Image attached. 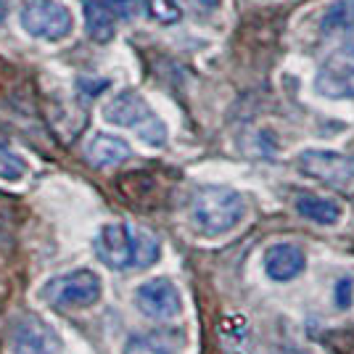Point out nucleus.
Wrapping results in <instances>:
<instances>
[{
	"label": "nucleus",
	"mask_w": 354,
	"mask_h": 354,
	"mask_svg": "<svg viewBox=\"0 0 354 354\" xmlns=\"http://www.w3.org/2000/svg\"><path fill=\"white\" fill-rule=\"evenodd\" d=\"M98 259L111 270L119 272H130V270H146L151 267L159 254L162 243L153 233H148L146 227L127 225V222H111L98 230V236L93 241Z\"/></svg>",
	"instance_id": "f257e3e1"
},
{
	"label": "nucleus",
	"mask_w": 354,
	"mask_h": 354,
	"mask_svg": "<svg viewBox=\"0 0 354 354\" xmlns=\"http://www.w3.org/2000/svg\"><path fill=\"white\" fill-rule=\"evenodd\" d=\"M246 217V198L225 185H204L191 201V220L207 238L227 236Z\"/></svg>",
	"instance_id": "f03ea898"
},
{
	"label": "nucleus",
	"mask_w": 354,
	"mask_h": 354,
	"mask_svg": "<svg viewBox=\"0 0 354 354\" xmlns=\"http://www.w3.org/2000/svg\"><path fill=\"white\" fill-rule=\"evenodd\" d=\"M104 117L106 122H111L117 127L133 130L148 146L162 148L167 143V127H164V122L153 114V109L146 104V98L140 93H135V90L119 93L117 98L104 109Z\"/></svg>",
	"instance_id": "7ed1b4c3"
},
{
	"label": "nucleus",
	"mask_w": 354,
	"mask_h": 354,
	"mask_svg": "<svg viewBox=\"0 0 354 354\" xmlns=\"http://www.w3.org/2000/svg\"><path fill=\"white\" fill-rule=\"evenodd\" d=\"M19 21L30 37L45 43H59L74 30L72 11L59 0H27L19 11Z\"/></svg>",
	"instance_id": "20e7f679"
},
{
	"label": "nucleus",
	"mask_w": 354,
	"mask_h": 354,
	"mask_svg": "<svg viewBox=\"0 0 354 354\" xmlns=\"http://www.w3.org/2000/svg\"><path fill=\"white\" fill-rule=\"evenodd\" d=\"M104 294L101 278L93 270H72L66 275H59L45 283L43 299L61 310H85L93 307Z\"/></svg>",
	"instance_id": "39448f33"
},
{
	"label": "nucleus",
	"mask_w": 354,
	"mask_h": 354,
	"mask_svg": "<svg viewBox=\"0 0 354 354\" xmlns=\"http://www.w3.org/2000/svg\"><path fill=\"white\" fill-rule=\"evenodd\" d=\"M299 169L304 175L315 177L328 185H352L354 183V159L344 156L339 151H323V148H307L299 153Z\"/></svg>",
	"instance_id": "423d86ee"
},
{
	"label": "nucleus",
	"mask_w": 354,
	"mask_h": 354,
	"mask_svg": "<svg viewBox=\"0 0 354 354\" xmlns=\"http://www.w3.org/2000/svg\"><path fill=\"white\" fill-rule=\"evenodd\" d=\"M135 304L146 317L159 320V323L175 320L177 315L183 312L180 291H177L175 283L167 281V278H153L148 283H140L135 288Z\"/></svg>",
	"instance_id": "0eeeda50"
},
{
	"label": "nucleus",
	"mask_w": 354,
	"mask_h": 354,
	"mask_svg": "<svg viewBox=\"0 0 354 354\" xmlns=\"http://www.w3.org/2000/svg\"><path fill=\"white\" fill-rule=\"evenodd\" d=\"M307 267V254L301 246L281 241V243H272L265 251V272L270 281L275 283H288L296 281Z\"/></svg>",
	"instance_id": "6e6552de"
},
{
	"label": "nucleus",
	"mask_w": 354,
	"mask_h": 354,
	"mask_svg": "<svg viewBox=\"0 0 354 354\" xmlns=\"http://www.w3.org/2000/svg\"><path fill=\"white\" fill-rule=\"evenodd\" d=\"M56 330L40 317H24L14 330V354H59Z\"/></svg>",
	"instance_id": "1a4fd4ad"
},
{
	"label": "nucleus",
	"mask_w": 354,
	"mask_h": 354,
	"mask_svg": "<svg viewBox=\"0 0 354 354\" xmlns=\"http://www.w3.org/2000/svg\"><path fill=\"white\" fill-rule=\"evenodd\" d=\"M85 156L93 167L98 169H109V167H119L133 156V148L127 140H122L117 135H106L98 133L90 138L88 148H85Z\"/></svg>",
	"instance_id": "9d476101"
},
{
	"label": "nucleus",
	"mask_w": 354,
	"mask_h": 354,
	"mask_svg": "<svg viewBox=\"0 0 354 354\" xmlns=\"http://www.w3.org/2000/svg\"><path fill=\"white\" fill-rule=\"evenodd\" d=\"M85 11V32L93 43L106 45L114 40L117 35V19L119 16L111 11V6L106 0H85L82 3Z\"/></svg>",
	"instance_id": "9b49d317"
},
{
	"label": "nucleus",
	"mask_w": 354,
	"mask_h": 354,
	"mask_svg": "<svg viewBox=\"0 0 354 354\" xmlns=\"http://www.w3.org/2000/svg\"><path fill=\"white\" fill-rule=\"evenodd\" d=\"M296 212L312 225H323V227H333L339 225L344 217V207L336 198L328 196H315V193H304L296 198Z\"/></svg>",
	"instance_id": "f8f14e48"
},
{
	"label": "nucleus",
	"mask_w": 354,
	"mask_h": 354,
	"mask_svg": "<svg viewBox=\"0 0 354 354\" xmlns=\"http://www.w3.org/2000/svg\"><path fill=\"white\" fill-rule=\"evenodd\" d=\"M315 90L323 98H354V66L323 69L315 80Z\"/></svg>",
	"instance_id": "ddd939ff"
},
{
	"label": "nucleus",
	"mask_w": 354,
	"mask_h": 354,
	"mask_svg": "<svg viewBox=\"0 0 354 354\" xmlns=\"http://www.w3.org/2000/svg\"><path fill=\"white\" fill-rule=\"evenodd\" d=\"M320 30H323V35L354 30V0H336V3H330L323 11Z\"/></svg>",
	"instance_id": "4468645a"
},
{
	"label": "nucleus",
	"mask_w": 354,
	"mask_h": 354,
	"mask_svg": "<svg viewBox=\"0 0 354 354\" xmlns=\"http://www.w3.org/2000/svg\"><path fill=\"white\" fill-rule=\"evenodd\" d=\"M24 175H27V162L6 140H0V177L3 180H21Z\"/></svg>",
	"instance_id": "2eb2a0df"
},
{
	"label": "nucleus",
	"mask_w": 354,
	"mask_h": 354,
	"mask_svg": "<svg viewBox=\"0 0 354 354\" xmlns=\"http://www.w3.org/2000/svg\"><path fill=\"white\" fill-rule=\"evenodd\" d=\"M124 354H169V346L159 336H133L124 346Z\"/></svg>",
	"instance_id": "dca6fc26"
},
{
	"label": "nucleus",
	"mask_w": 354,
	"mask_h": 354,
	"mask_svg": "<svg viewBox=\"0 0 354 354\" xmlns=\"http://www.w3.org/2000/svg\"><path fill=\"white\" fill-rule=\"evenodd\" d=\"M106 3L124 21H133V19H140L146 14V0H106Z\"/></svg>",
	"instance_id": "f3484780"
},
{
	"label": "nucleus",
	"mask_w": 354,
	"mask_h": 354,
	"mask_svg": "<svg viewBox=\"0 0 354 354\" xmlns=\"http://www.w3.org/2000/svg\"><path fill=\"white\" fill-rule=\"evenodd\" d=\"M354 301V278H339L333 283V304L339 310H349Z\"/></svg>",
	"instance_id": "a211bd4d"
},
{
	"label": "nucleus",
	"mask_w": 354,
	"mask_h": 354,
	"mask_svg": "<svg viewBox=\"0 0 354 354\" xmlns=\"http://www.w3.org/2000/svg\"><path fill=\"white\" fill-rule=\"evenodd\" d=\"M328 66H330V69H346V66H354V37L352 40H346V43L333 53V59L328 61Z\"/></svg>",
	"instance_id": "6ab92c4d"
},
{
	"label": "nucleus",
	"mask_w": 354,
	"mask_h": 354,
	"mask_svg": "<svg viewBox=\"0 0 354 354\" xmlns=\"http://www.w3.org/2000/svg\"><path fill=\"white\" fill-rule=\"evenodd\" d=\"M77 88H80V93H85V95H98V93H104L106 88H109V80H104V77H80L77 80Z\"/></svg>",
	"instance_id": "aec40b11"
},
{
	"label": "nucleus",
	"mask_w": 354,
	"mask_h": 354,
	"mask_svg": "<svg viewBox=\"0 0 354 354\" xmlns=\"http://www.w3.org/2000/svg\"><path fill=\"white\" fill-rule=\"evenodd\" d=\"M153 14L159 16L162 21H177V16H180V8L177 6H172L169 0H153Z\"/></svg>",
	"instance_id": "412c9836"
},
{
	"label": "nucleus",
	"mask_w": 354,
	"mask_h": 354,
	"mask_svg": "<svg viewBox=\"0 0 354 354\" xmlns=\"http://www.w3.org/2000/svg\"><path fill=\"white\" fill-rule=\"evenodd\" d=\"M185 3H188L191 8H196V11H204V14H207V11H214V8L220 6V0H185Z\"/></svg>",
	"instance_id": "4be33fe9"
}]
</instances>
